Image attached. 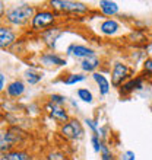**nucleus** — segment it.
I'll use <instances>...</instances> for the list:
<instances>
[{
	"instance_id": "obj_26",
	"label": "nucleus",
	"mask_w": 152,
	"mask_h": 160,
	"mask_svg": "<svg viewBox=\"0 0 152 160\" xmlns=\"http://www.w3.org/2000/svg\"><path fill=\"white\" fill-rule=\"evenodd\" d=\"M84 124L89 128V131L92 132V134H97L98 135V131H100V122H98V119L95 118H91V117H85L84 118Z\"/></svg>"
},
{
	"instance_id": "obj_27",
	"label": "nucleus",
	"mask_w": 152,
	"mask_h": 160,
	"mask_svg": "<svg viewBox=\"0 0 152 160\" xmlns=\"http://www.w3.org/2000/svg\"><path fill=\"white\" fill-rule=\"evenodd\" d=\"M100 157H101V160H118L116 157V154H114V152L111 150V147L107 143H104V147H102L101 153H100Z\"/></svg>"
},
{
	"instance_id": "obj_3",
	"label": "nucleus",
	"mask_w": 152,
	"mask_h": 160,
	"mask_svg": "<svg viewBox=\"0 0 152 160\" xmlns=\"http://www.w3.org/2000/svg\"><path fill=\"white\" fill-rule=\"evenodd\" d=\"M28 135L30 134L26 131H24L18 125H9L3 128L2 134H0V152H2V154L10 152L13 148L24 147L22 144L25 143Z\"/></svg>"
},
{
	"instance_id": "obj_13",
	"label": "nucleus",
	"mask_w": 152,
	"mask_h": 160,
	"mask_svg": "<svg viewBox=\"0 0 152 160\" xmlns=\"http://www.w3.org/2000/svg\"><path fill=\"white\" fill-rule=\"evenodd\" d=\"M18 32L15 28L12 26H8V25H2L0 26V48L3 51L12 48L18 41Z\"/></svg>"
},
{
	"instance_id": "obj_32",
	"label": "nucleus",
	"mask_w": 152,
	"mask_h": 160,
	"mask_svg": "<svg viewBox=\"0 0 152 160\" xmlns=\"http://www.w3.org/2000/svg\"><path fill=\"white\" fill-rule=\"evenodd\" d=\"M34 160H40V159H34Z\"/></svg>"
},
{
	"instance_id": "obj_22",
	"label": "nucleus",
	"mask_w": 152,
	"mask_h": 160,
	"mask_svg": "<svg viewBox=\"0 0 152 160\" xmlns=\"http://www.w3.org/2000/svg\"><path fill=\"white\" fill-rule=\"evenodd\" d=\"M44 160H72V159L62 148H50L44 154Z\"/></svg>"
},
{
	"instance_id": "obj_30",
	"label": "nucleus",
	"mask_w": 152,
	"mask_h": 160,
	"mask_svg": "<svg viewBox=\"0 0 152 160\" xmlns=\"http://www.w3.org/2000/svg\"><path fill=\"white\" fill-rule=\"evenodd\" d=\"M69 103L72 105V108H76V111H79V105H78V101H76V99H70V98H69Z\"/></svg>"
},
{
	"instance_id": "obj_7",
	"label": "nucleus",
	"mask_w": 152,
	"mask_h": 160,
	"mask_svg": "<svg viewBox=\"0 0 152 160\" xmlns=\"http://www.w3.org/2000/svg\"><path fill=\"white\" fill-rule=\"evenodd\" d=\"M38 64L44 68H63L68 66V57L57 51L46 50L38 54Z\"/></svg>"
},
{
	"instance_id": "obj_5",
	"label": "nucleus",
	"mask_w": 152,
	"mask_h": 160,
	"mask_svg": "<svg viewBox=\"0 0 152 160\" xmlns=\"http://www.w3.org/2000/svg\"><path fill=\"white\" fill-rule=\"evenodd\" d=\"M110 76H111V86L118 89L120 86L126 83L127 80H130L132 77L138 76L136 70L132 66H129L124 61H114L113 66L110 67Z\"/></svg>"
},
{
	"instance_id": "obj_9",
	"label": "nucleus",
	"mask_w": 152,
	"mask_h": 160,
	"mask_svg": "<svg viewBox=\"0 0 152 160\" xmlns=\"http://www.w3.org/2000/svg\"><path fill=\"white\" fill-rule=\"evenodd\" d=\"M95 29L98 35H101L104 38H116L123 32V23L116 18H110V19L106 18L98 22Z\"/></svg>"
},
{
	"instance_id": "obj_1",
	"label": "nucleus",
	"mask_w": 152,
	"mask_h": 160,
	"mask_svg": "<svg viewBox=\"0 0 152 160\" xmlns=\"http://www.w3.org/2000/svg\"><path fill=\"white\" fill-rule=\"evenodd\" d=\"M35 4L26 3V2H19L6 9L3 15V23L8 26H12L15 29H25L30 28V23L37 12Z\"/></svg>"
},
{
	"instance_id": "obj_11",
	"label": "nucleus",
	"mask_w": 152,
	"mask_h": 160,
	"mask_svg": "<svg viewBox=\"0 0 152 160\" xmlns=\"http://www.w3.org/2000/svg\"><path fill=\"white\" fill-rule=\"evenodd\" d=\"M145 82H148V80L145 79L140 73L138 74V76L132 77V79L127 80L123 86L118 88V93H120V96L127 98V96H130V95H133L135 92H138V90H142V89L145 88Z\"/></svg>"
},
{
	"instance_id": "obj_23",
	"label": "nucleus",
	"mask_w": 152,
	"mask_h": 160,
	"mask_svg": "<svg viewBox=\"0 0 152 160\" xmlns=\"http://www.w3.org/2000/svg\"><path fill=\"white\" fill-rule=\"evenodd\" d=\"M140 74H142L146 80H151L152 82V55H146L144 58Z\"/></svg>"
},
{
	"instance_id": "obj_14",
	"label": "nucleus",
	"mask_w": 152,
	"mask_h": 160,
	"mask_svg": "<svg viewBox=\"0 0 152 160\" xmlns=\"http://www.w3.org/2000/svg\"><path fill=\"white\" fill-rule=\"evenodd\" d=\"M26 86L28 84L24 82V79H13L10 80L6 86V90H4V95L12 99V101H16L19 98H22L26 92Z\"/></svg>"
},
{
	"instance_id": "obj_31",
	"label": "nucleus",
	"mask_w": 152,
	"mask_h": 160,
	"mask_svg": "<svg viewBox=\"0 0 152 160\" xmlns=\"http://www.w3.org/2000/svg\"><path fill=\"white\" fill-rule=\"evenodd\" d=\"M4 2H0V13H2V18H3V15H4Z\"/></svg>"
},
{
	"instance_id": "obj_8",
	"label": "nucleus",
	"mask_w": 152,
	"mask_h": 160,
	"mask_svg": "<svg viewBox=\"0 0 152 160\" xmlns=\"http://www.w3.org/2000/svg\"><path fill=\"white\" fill-rule=\"evenodd\" d=\"M64 55L66 57H72V58L78 60V61H82L85 58L98 55V52L94 47L88 45V44H80V42L73 41L64 48Z\"/></svg>"
},
{
	"instance_id": "obj_19",
	"label": "nucleus",
	"mask_w": 152,
	"mask_h": 160,
	"mask_svg": "<svg viewBox=\"0 0 152 160\" xmlns=\"http://www.w3.org/2000/svg\"><path fill=\"white\" fill-rule=\"evenodd\" d=\"M22 79L28 86H37L44 79V73L40 72V67H30L22 73Z\"/></svg>"
},
{
	"instance_id": "obj_24",
	"label": "nucleus",
	"mask_w": 152,
	"mask_h": 160,
	"mask_svg": "<svg viewBox=\"0 0 152 160\" xmlns=\"http://www.w3.org/2000/svg\"><path fill=\"white\" fill-rule=\"evenodd\" d=\"M47 102H50V103L57 106H66V103L69 102V98H66L62 93H50L47 96Z\"/></svg>"
},
{
	"instance_id": "obj_2",
	"label": "nucleus",
	"mask_w": 152,
	"mask_h": 160,
	"mask_svg": "<svg viewBox=\"0 0 152 160\" xmlns=\"http://www.w3.org/2000/svg\"><path fill=\"white\" fill-rule=\"evenodd\" d=\"M60 18H62V15L48 6H38L37 12L30 23V32L41 35L42 32L57 26Z\"/></svg>"
},
{
	"instance_id": "obj_18",
	"label": "nucleus",
	"mask_w": 152,
	"mask_h": 160,
	"mask_svg": "<svg viewBox=\"0 0 152 160\" xmlns=\"http://www.w3.org/2000/svg\"><path fill=\"white\" fill-rule=\"evenodd\" d=\"M0 160H34V154L25 147L21 148H13L8 153L2 154Z\"/></svg>"
},
{
	"instance_id": "obj_4",
	"label": "nucleus",
	"mask_w": 152,
	"mask_h": 160,
	"mask_svg": "<svg viewBox=\"0 0 152 160\" xmlns=\"http://www.w3.org/2000/svg\"><path fill=\"white\" fill-rule=\"evenodd\" d=\"M48 8L53 10L59 12L62 16L63 15H70V16H88L92 12V9L89 8L84 2H78V0H50L47 3Z\"/></svg>"
},
{
	"instance_id": "obj_17",
	"label": "nucleus",
	"mask_w": 152,
	"mask_h": 160,
	"mask_svg": "<svg viewBox=\"0 0 152 160\" xmlns=\"http://www.w3.org/2000/svg\"><path fill=\"white\" fill-rule=\"evenodd\" d=\"M91 79H92L94 83L97 84L100 96L106 98L111 92V82L108 80V77L106 74H102L101 72H97V73H94V74H91Z\"/></svg>"
},
{
	"instance_id": "obj_10",
	"label": "nucleus",
	"mask_w": 152,
	"mask_h": 160,
	"mask_svg": "<svg viewBox=\"0 0 152 160\" xmlns=\"http://www.w3.org/2000/svg\"><path fill=\"white\" fill-rule=\"evenodd\" d=\"M42 109H44V112L47 114L48 118L53 119L56 124H59V127L66 124L69 119L72 118V115L69 114V111L66 109V106H57V105H53V103L46 101V103L42 105Z\"/></svg>"
},
{
	"instance_id": "obj_16",
	"label": "nucleus",
	"mask_w": 152,
	"mask_h": 160,
	"mask_svg": "<svg viewBox=\"0 0 152 160\" xmlns=\"http://www.w3.org/2000/svg\"><path fill=\"white\" fill-rule=\"evenodd\" d=\"M97 9L102 16L108 18V19L120 15V4L117 2H113V0H100Z\"/></svg>"
},
{
	"instance_id": "obj_12",
	"label": "nucleus",
	"mask_w": 152,
	"mask_h": 160,
	"mask_svg": "<svg viewBox=\"0 0 152 160\" xmlns=\"http://www.w3.org/2000/svg\"><path fill=\"white\" fill-rule=\"evenodd\" d=\"M64 32H66V31L57 25V26H54V28H51V29L46 31V32H42V34L40 35V38L42 39V44L47 47V50L56 51L57 50V42H59V39L64 35Z\"/></svg>"
},
{
	"instance_id": "obj_28",
	"label": "nucleus",
	"mask_w": 152,
	"mask_h": 160,
	"mask_svg": "<svg viewBox=\"0 0 152 160\" xmlns=\"http://www.w3.org/2000/svg\"><path fill=\"white\" fill-rule=\"evenodd\" d=\"M118 160H136V153L133 150H124V152L120 154Z\"/></svg>"
},
{
	"instance_id": "obj_15",
	"label": "nucleus",
	"mask_w": 152,
	"mask_h": 160,
	"mask_svg": "<svg viewBox=\"0 0 152 160\" xmlns=\"http://www.w3.org/2000/svg\"><path fill=\"white\" fill-rule=\"evenodd\" d=\"M102 66V60L98 57V55H94V57H89V58H85L82 61H78V67H79L80 73L84 74H94L97 73Z\"/></svg>"
},
{
	"instance_id": "obj_29",
	"label": "nucleus",
	"mask_w": 152,
	"mask_h": 160,
	"mask_svg": "<svg viewBox=\"0 0 152 160\" xmlns=\"http://www.w3.org/2000/svg\"><path fill=\"white\" fill-rule=\"evenodd\" d=\"M6 86H8V84H6V74L2 72L0 73V90L3 93H4V90H6Z\"/></svg>"
},
{
	"instance_id": "obj_21",
	"label": "nucleus",
	"mask_w": 152,
	"mask_h": 160,
	"mask_svg": "<svg viewBox=\"0 0 152 160\" xmlns=\"http://www.w3.org/2000/svg\"><path fill=\"white\" fill-rule=\"evenodd\" d=\"M76 98L78 101L86 105H92L95 101V95L89 88H78L76 89Z\"/></svg>"
},
{
	"instance_id": "obj_20",
	"label": "nucleus",
	"mask_w": 152,
	"mask_h": 160,
	"mask_svg": "<svg viewBox=\"0 0 152 160\" xmlns=\"http://www.w3.org/2000/svg\"><path fill=\"white\" fill-rule=\"evenodd\" d=\"M86 80H88V74H84L80 72H69L60 77V82L66 86H75V84L84 83Z\"/></svg>"
},
{
	"instance_id": "obj_25",
	"label": "nucleus",
	"mask_w": 152,
	"mask_h": 160,
	"mask_svg": "<svg viewBox=\"0 0 152 160\" xmlns=\"http://www.w3.org/2000/svg\"><path fill=\"white\" fill-rule=\"evenodd\" d=\"M89 141H91V146H92L94 153L100 154V153H101V150H102V147H104V143H106V141H102V140L100 138L97 134H91Z\"/></svg>"
},
{
	"instance_id": "obj_6",
	"label": "nucleus",
	"mask_w": 152,
	"mask_h": 160,
	"mask_svg": "<svg viewBox=\"0 0 152 160\" xmlns=\"http://www.w3.org/2000/svg\"><path fill=\"white\" fill-rule=\"evenodd\" d=\"M57 132H59L60 137H63L68 141H80L85 137L84 121H80L76 117H72L66 124L59 127Z\"/></svg>"
}]
</instances>
